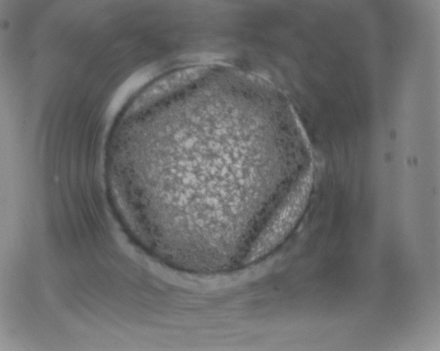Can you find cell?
I'll list each match as a JSON object with an SVG mask.
<instances>
[{
  "mask_svg": "<svg viewBox=\"0 0 440 351\" xmlns=\"http://www.w3.org/2000/svg\"><path fill=\"white\" fill-rule=\"evenodd\" d=\"M309 193L308 180L301 181L290 192L258 237L246 260L251 262L263 257L286 237L303 213Z\"/></svg>",
  "mask_w": 440,
  "mask_h": 351,
  "instance_id": "cell-1",
  "label": "cell"
}]
</instances>
